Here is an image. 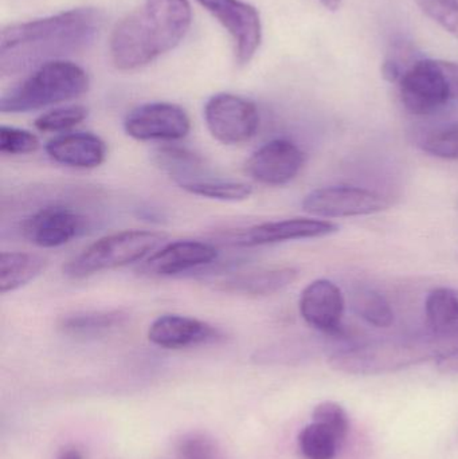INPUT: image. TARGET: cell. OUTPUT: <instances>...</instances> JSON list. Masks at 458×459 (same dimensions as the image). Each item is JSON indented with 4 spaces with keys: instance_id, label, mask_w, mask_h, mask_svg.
<instances>
[{
    "instance_id": "cell-1",
    "label": "cell",
    "mask_w": 458,
    "mask_h": 459,
    "mask_svg": "<svg viewBox=\"0 0 458 459\" xmlns=\"http://www.w3.org/2000/svg\"><path fill=\"white\" fill-rule=\"evenodd\" d=\"M101 26L102 15L94 8L8 26L0 35V72L18 74L78 53L96 39Z\"/></svg>"
},
{
    "instance_id": "cell-2",
    "label": "cell",
    "mask_w": 458,
    "mask_h": 459,
    "mask_svg": "<svg viewBox=\"0 0 458 459\" xmlns=\"http://www.w3.org/2000/svg\"><path fill=\"white\" fill-rule=\"evenodd\" d=\"M191 26L188 0H145L120 22L110 38V56L120 70H134L177 48Z\"/></svg>"
},
{
    "instance_id": "cell-3",
    "label": "cell",
    "mask_w": 458,
    "mask_h": 459,
    "mask_svg": "<svg viewBox=\"0 0 458 459\" xmlns=\"http://www.w3.org/2000/svg\"><path fill=\"white\" fill-rule=\"evenodd\" d=\"M458 345L430 337H406L367 342L338 351L330 358L335 371L350 375H381L401 371L425 361H437Z\"/></svg>"
},
{
    "instance_id": "cell-4",
    "label": "cell",
    "mask_w": 458,
    "mask_h": 459,
    "mask_svg": "<svg viewBox=\"0 0 458 459\" xmlns=\"http://www.w3.org/2000/svg\"><path fill=\"white\" fill-rule=\"evenodd\" d=\"M85 70L70 61L48 62L0 100L3 113H27L78 99L88 91Z\"/></svg>"
},
{
    "instance_id": "cell-5",
    "label": "cell",
    "mask_w": 458,
    "mask_h": 459,
    "mask_svg": "<svg viewBox=\"0 0 458 459\" xmlns=\"http://www.w3.org/2000/svg\"><path fill=\"white\" fill-rule=\"evenodd\" d=\"M167 235L153 230H123L99 238L64 264L70 280H83L107 270L143 262L155 253Z\"/></svg>"
},
{
    "instance_id": "cell-6",
    "label": "cell",
    "mask_w": 458,
    "mask_h": 459,
    "mask_svg": "<svg viewBox=\"0 0 458 459\" xmlns=\"http://www.w3.org/2000/svg\"><path fill=\"white\" fill-rule=\"evenodd\" d=\"M398 86L402 104L416 116L433 115L454 100L444 61L417 58L403 73Z\"/></svg>"
},
{
    "instance_id": "cell-7",
    "label": "cell",
    "mask_w": 458,
    "mask_h": 459,
    "mask_svg": "<svg viewBox=\"0 0 458 459\" xmlns=\"http://www.w3.org/2000/svg\"><path fill=\"white\" fill-rule=\"evenodd\" d=\"M204 121L210 134L223 145L250 142L260 126V113L255 102L241 96L220 93L204 107Z\"/></svg>"
},
{
    "instance_id": "cell-8",
    "label": "cell",
    "mask_w": 458,
    "mask_h": 459,
    "mask_svg": "<svg viewBox=\"0 0 458 459\" xmlns=\"http://www.w3.org/2000/svg\"><path fill=\"white\" fill-rule=\"evenodd\" d=\"M124 129L137 142H177L190 134L191 120L179 105L150 102L126 115Z\"/></svg>"
},
{
    "instance_id": "cell-9",
    "label": "cell",
    "mask_w": 458,
    "mask_h": 459,
    "mask_svg": "<svg viewBox=\"0 0 458 459\" xmlns=\"http://www.w3.org/2000/svg\"><path fill=\"white\" fill-rule=\"evenodd\" d=\"M389 207V199L382 194L346 186L319 188L303 201L304 212L319 218L363 217L378 214Z\"/></svg>"
},
{
    "instance_id": "cell-10",
    "label": "cell",
    "mask_w": 458,
    "mask_h": 459,
    "mask_svg": "<svg viewBox=\"0 0 458 459\" xmlns=\"http://www.w3.org/2000/svg\"><path fill=\"white\" fill-rule=\"evenodd\" d=\"M206 8L233 38L236 61L239 66L249 64L263 39L260 13L242 0H196Z\"/></svg>"
},
{
    "instance_id": "cell-11",
    "label": "cell",
    "mask_w": 458,
    "mask_h": 459,
    "mask_svg": "<svg viewBox=\"0 0 458 459\" xmlns=\"http://www.w3.org/2000/svg\"><path fill=\"white\" fill-rule=\"evenodd\" d=\"M85 230L86 218L64 204L40 207L21 223L22 237L42 248L67 245Z\"/></svg>"
},
{
    "instance_id": "cell-12",
    "label": "cell",
    "mask_w": 458,
    "mask_h": 459,
    "mask_svg": "<svg viewBox=\"0 0 458 459\" xmlns=\"http://www.w3.org/2000/svg\"><path fill=\"white\" fill-rule=\"evenodd\" d=\"M306 163L303 151L287 139H274L258 148L246 161V174L265 186H285L292 182Z\"/></svg>"
},
{
    "instance_id": "cell-13",
    "label": "cell",
    "mask_w": 458,
    "mask_h": 459,
    "mask_svg": "<svg viewBox=\"0 0 458 459\" xmlns=\"http://www.w3.org/2000/svg\"><path fill=\"white\" fill-rule=\"evenodd\" d=\"M218 250L201 240H177L167 243L151 254L140 264L139 273L145 277H172L212 264Z\"/></svg>"
},
{
    "instance_id": "cell-14",
    "label": "cell",
    "mask_w": 458,
    "mask_h": 459,
    "mask_svg": "<svg viewBox=\"0 0 458 459\" xmlns=\"http://www.w3.org/2000/svg\"><path fill=\"white\" fill-rule=\"evenodd\" d=\"M301 317L308 325L331 336L341 333L344 297L333 281L316 280L309 283L298 302Z\"/></svg>"
},
{
    "instance_id": "cell-15",
    "label": "cell",
    "mask_w": 458,
    "mask_h": 459,
    "mask_svg": "<svg viewBox=\"0 0 458 459\" xmlns=\"http://www.w3.org/2000/svg\"><path fill=\"white\" fill-rule=\"evenodd\" d=\"M220 329L190 316L163 315L148 329V340L163 350H185L220 342Z\"/></svg>"
},
{
    "instance_id": "cell-16",
    "label": "cell",
    "mask_w": 458,
    "mask_h": 459,
    "mask_svg": "<svg viewBox=\"0 0 458 459\" xmlns=\"http://www.w3.org/2000/svg\"><path fill=\"white\" fill-rule=\"evenodd\" d=\"M338 225L330 221L311 220V218H292L260 223L238 232L233 239L234 245L241 247L274 245L288 240L312 239L327 237L338 231Z\"/></svg>"
},
{
    "instance_id": "cell-17",
    "label": "cell",
    "mask_w": 458,
    "mask_h": 459,
    "mask_svg": "<svg viewBox=\"0 0 458 459\" xmlns=\"http://www.w3.org/2000/svg\"><path fill=\"white\" fill-rule=\"evenodd\" d=\"M45 151L56 163L77 169H97L108 153L104 140L91 132L59 134L46 144Z\"/></svg>"
},
{
    "instance_id": "cell-18",
    "label": "cell",
    "mask_w": 458,
    "mask_h": 459,
    "mask_svg": "<svg viewBox=\"0 0 458 459\" xmlns=\"http://www.w3.org/2000/svg\"><path fill=\"white\" fill-rule=\"evenodd\" d=\"M298 278V270L290 266L266 267L238 273L217 283L218 290L238 296L268 297L287 289Z\"/></svg>"
},
{
    "instance_id": "cell-19",
    "label": "cell",
    "mask_w": 458,
    "mask_h": 459,
    "mask_svg": "<svg viewBox=\"0 0 458 459\" xmlns=\"http://www.w3.org/2000/svg\"><path fill=\"white\" fill-rule=\"evenodd\" d=\"M152 160L177 186L212 178L204 158L187 148L163 145L153 151Z\"/></svg>"
},
{
    "instance_id": "cell-20",
    "label": "cell",
    "mask_w": 458,
    "mask_h": 459,
    "mask_svg": "<svg viewBox=\"0 0 458 459\" xmlns=\"http://www.w3.org/2000/svg\"><path fill=\"white\" fill-rule=\"evenodd\" d=\"M48 261L38 254L3 251L0 254V293L7 294L29 285L45 272Z\"/></svg>"
},
{
    "instance_id": "cell-21",
    "label": "cell",
    "mask_w": 458,
    "mask_h": 459,
    "mask_svg": "<svg viewBox=\"0 0 458 459\" xmlns=\"http://www.w3.org/2000/svg\"><path fill=\"white\" fill-rule=\"evenodd\" d=\"M128 320L123 310H88L72 313L59 320L58 328L67 336L99 337L109 333Z\"/></svg>"
},
{
    "instance_id": "cell-22",
    "label": "cell",
    "mask_w": 458,
    "mask_h": 459,
    "mask_svg": "<svg viewBox=\"0 0 458 459\" xmlns=\"http://www.w3.org/2000/svg\"><path fill=\"white\" fill-rule=\"evenodd\" d=\"M298 444L306 459H335L344 441L327 426L312 420L298 434Z\"/></svg>"
},
{
    "instance_id": "cell-23",
    "label": "cell",
    "mask_w": 458,
    "mask_h": 459,
    "mask_svg": "<svg viewBox=\"0 0 458 459\" xmlns=\"http://www.w3.org/2000/svg\"><path fill=\"white\" fill-rule=\"evenodd\" d=\"M179 187L191 195L220 202L246 201L253 194V187L247 183L218 179V178H206L196 182L185 183Z\"/></svg>"
},
{
    "instance_id": "cell-24",
    "label": "cell",
    "mask_w": 458,
    "mask_h": 459,
    "mask_svg": "<svg viewBox=\"0 0 458 459\" xmlns=\"http://www.w3.org/2000/svg\"><path fill=\"white\" fill-rule=\"evenodd\" d=\"M351 304L354 312L370 325L389 328L394 323V310L392 305L373 289H357L352 294Z\"/></svg>"
},
{
    "instance_id": "cell-25",
    "label": "cell",
    "mask_w": 458,
    "mask_h": 459,
    "mask_svg": "<svg viewBox=\"0 0 458 459\" xmlns=\"http://www.w3.org/2000/svg\"><path fill=\"white\" fill-rule=\"evenodd\" d=\"M424 152L444 160H458V121L428 132L419 139Z\"/></svg>"
},
{
    "instance_id": "cell-26",
    "label": "cell",
    "mask_w": 458,
    "mask_h": 459,
    "mask_svg": "<svg viewBox=\"0 0 458 459\" xmlns=\"http://www.w3.org/2000/svg\"><path fill=\"white\" fill-rule=\"evenodd\" d=\"M86 117V108L81 105H69L43 113L34 121V126L43 134H64L80 126Z\"/></svg>"
},
{
    "instance_id": "cell-27",
    "label": "cell",
    "mask_w": 458,
    "mask_h": 459,
    "mask_svg": "<svg viewBox=\"0 0 458 459\" xmlns=\"http://www.w3.org/2000/svg\"><path fill=\"white\" fill-rule=\"evenodd\" d=\"M425 15L458 39V0H414Z\"/></svg>"
},
{
    "instance_id": "cell-28",
    "label": "cell",
    "mask_w": 458,
    "mask_h": 459,
    "mask_svg": "<svg viewBox=\"0 0 458 459\" xmlns=\"http://www.w3.org/2000/svg\"><path fill=\"white\" fill-rule=\"evenodd\" d=\"M39 139L26 129L3 126L0 128V152L3 155H29L39 148Z\"/></svg>"
},
{
    "instance_id": "cell-29",
    "label": "cell",
    "mask_w": 458,
    "mask_h": 459,
    "mask_svg": "<svg viewBox=\"0 0 458 459\" xmlns=\"http://www.w3.org/2000/svg\"><path fill=\"white\" fill-rule=\"evenodd\" d=\"M312 420L327 426L346 442L350 429H351V422H350L349 414L341 404L336 403V402H323V403L317 404L312 412Z\"/></svg>"
},
{
    "instance_id": "cell-30",
    "label": "cell",
    "mask_w": 458,
    "mask_h": 459,
    "mask_svg": "<svg viewBox=\"0 0 458 459\" xmlns=\"http://www.w3.org/2000/svg\"><path fill=\"white\" fill-rule=\"evenodd\" d=\"M414 50L409 43L394 42L382 65V75L389 82H397L409 66L416 61Z\"/></svg>"
},
{
    "instance_id": "cell-31",
    "label": "cell",
    "mask_w": 458,
    "mask_h": 459,
    "mask_svg": "<svg viewBox=\"0 0 458 459\" xmlns=\"http://www.w3.org/2000/svg\"><path fill=\"white\" fill-rule=\"evenodd\" d=\"M214 450L212 442L199 434L185 437L177 446L182 459H214Z\"/></svg>"
},
{
    "instance_id": "cell-32",
    "label": "cell",
    "mask_w": 458,
    "mask_h": 459,
    "mask_svg": "<svg viewBox=\"0 0 458 459\" xmlns=\"http://www.w3.org/2000/svg\"><path fill=\"white\" fill-rule=\"evenodd\" d=\"M437 367L444 374H458V350L441 356L437 360Z\"/></svg>"
},
{
    "instance_id": "cell-33",
    "label": "cell",
    "mask_w": 458,
    "mask_h": 459,
    "mask_svg": "<svg viewBox=\"0 0 458 459\" xmlns=\"http://www.w3.org/2000/svg\"><path fill=\"white\" fill-rule=\"evenodd\" d=\"M446 74H448L449 82H451L454 99H458V64L444 61Z\"/></svg>"
},
{
    "instance_id": "cell-34",
    "label": "cell",
    "mask_w": 458,
    "mask_h": 459,
    "mask_svg": "<svg viewBox=\"0 0 458 459\" xmlns=\"http://www.w3.org/2000/svg\"><path fill=\"white\" fill-rule=\"evenodd\" d=\"M58 459H83L81 453L75 449L64 450L59 455Z\"/></svg>"
},
{
    "instance_id": "cell-35",
    "label": "cell",
    "mask_w": 458,
    "mask_h": 459,
    "mask_svg": "<svg viewBox=\"0 0 458 459\" xmlns=\"http://www.w3.org/2000/svg\"><path fill=\"white\" fill-rule=\"evenodd\" d=\"M327 10L336 11L341 7V0H320Z\"/></svg>"
}]
</instances>
